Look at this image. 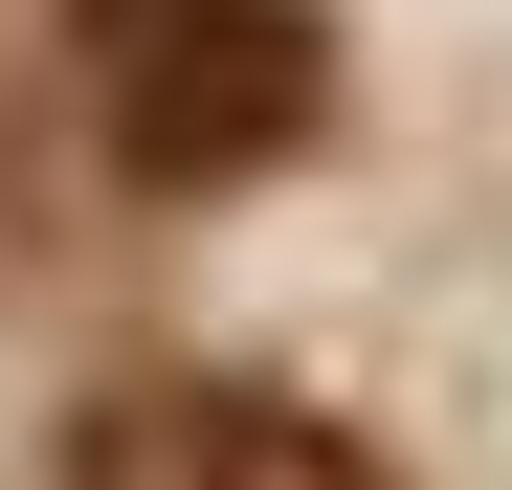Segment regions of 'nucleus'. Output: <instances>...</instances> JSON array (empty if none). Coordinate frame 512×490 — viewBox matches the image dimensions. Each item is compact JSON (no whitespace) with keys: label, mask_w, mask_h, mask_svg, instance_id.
Returning <instances> with one entry per match:
<instances>
[{"label":"nucleus","mask_w":512,"mask_h":490,"mask_svg":"<svg viewBox=\"0 0 512 490\" xmlns=\"http://www.w3.org/2000/svg\"><path fill=\"white\" fill-rule=\"evenodd\" d=\"M312 112H334V23H312V0H179V23L112 45V156H134L156 201L268 179Z\"/></svg>","instance_id":"f257e3e1"},{"label":"nucleus","mask_w":512,"mask_h":490,"mask_svg":"<svg viewBox=\"0 0 512 490\" xmlns=\"http://www.w3.org/2000/svg\"><path fill=\"white\" fill-rule=\"evenodd\" d=\"M268 401L245 379H90L67 401V490H245Z\"/></svg>","instance_id":"f03ea898"},{"label":"nucleus","mask_w":512,"mask_h":490,"mask_svg":"<svg viewBox=\"0 0 512 490\" xmlns=\"http://www.w3.org/2000/svg\"><path fill=\"white\" fill-rule=\"evenodd\" d=\"M245 490H379V446H334V424H290V401H268V446H245Z\"/></svg>","instance_id":"7ed1b4c3"},{"label":"nucleus","mask_w":512,"mask_h":490,"mask_svg":"<svg viewBox=\"0 0 512 490\" xmlns=\"http://www.w3.org/2000/svg\"><path fill=\"white\" fill-rule=\"evenodd\" d=\"M134 23H179V0H90V45H134Z\"/></svg>","instance_id":"20e7f679"}]
</instances>
